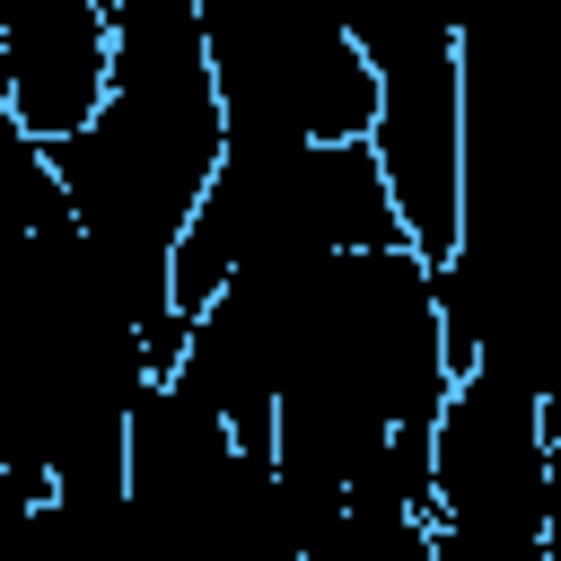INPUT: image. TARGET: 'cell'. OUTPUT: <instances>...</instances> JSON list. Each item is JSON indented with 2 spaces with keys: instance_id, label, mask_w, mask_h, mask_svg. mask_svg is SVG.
<instances>
[{
  "instance_id": "obj_1",
  "label": "cell",
  "mask_w": 561,
  "mask_h": 561,
  "mask_svg": "<svg viewBox=\"0 0 561 561\" xmlns=\"http://www.w3.org/2000/svg\"><path fill=\"white\" fill-rule=\"evenodd\" d=\"M543 482H552L543 394L491 359L456 368L430 421V561H473V552L543 561Z\"/></svg>"
}]
</instances>
